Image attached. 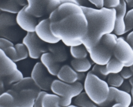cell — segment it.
<instances>
[{"label":"cell","mask_w":133,"mask_h":107,"mask_svg":"<svg viewBox=\"0 0 133 107\" xmlns=\"http://www.w3.org/2000/svg\"><path fill=\"white\" fill-rule=\"evenodd\" d=\"M49 18L52 33L61 41H81L87 34V19L81 6L78 4H61Z\"/></svg>","instance_id":"1"},{"label":"cell","mask_w":133,"mask_h":107,"mask_svg":"<svg viewBox=\"0 0 133 107\" xmlns=\"http://www.w3.org/2000/svg\"><path fill=\"white\" fill-rule=\"evenodd\" d=\"M81 6L88 23L87 34L81 41L88 50L97 45L105 35L114 32L116 10L105 7L96 9Z\"/></svg>","instance_id":"2"},{"label":"cell","mask_w":133,"mask_h":107,"mask_svg":"<svg viewBox=\"0 0 133 107\" xmlns=\"http://www.w3.org/2000/svg\"><path fill=\"white\" fill-rule=\"evenodd\" d=\"M41 91L31 77H27L12 84L6 91L13 96L15 107H33Z\"/></svg>","instance_id":"3"},{"label":"cell","mask_w":133,"mask_h":107,"mask_svg":"<svg viewBox=\"0 0 133 107\" xmlns=\"http://www.w3.org/2000/svg\"><path fill=\"white\" fill-rule=\"evenodd\" d=\"M84 88L88 96L100 107L107 99L110 86L107 82L89 71L84 81Z\"/></svg>","instance_id":"4"},{"label":"cell","mask_w":133,"mask_h":107,"mask_svg":"<svg viewBox=\"0 0 133 107\" xmlns=\"http://www.w3.org/2000/svg\"><path fill=\"white\" fill-rule=\"evenodd\" d=\"M23 78V73L18 69L16 62L0 49V81L3 82L5 88L10 87Z\"/></svg>","instance_id":"5"},{"label":"cell","mask_w":133,"mask_h":107,"mask_svg":"<svg viewBox=\"0 0 133 107\" xmlns=\"http://www.w3.org/2000/svg\"><path fill=\"white\" fill-rule=\"evenodd\" d=\"M16 15L1 11L0 13V36L13 43L19 41L23 35V30L16 21Z\"/></svg>","instance_id":"6"},{"label":"cell","mask_w":133,"mask_h":107,"mask_svg":"<svg viewBox=\"0 0 133 107\" xmlns=\"http://www.w3.org/2000/svg\"><path fill=\"white\" fill-rule=\"evenodd\" d=\"M26 12L35 17L49 15L61 4L60 0H27Z\"/></svg>","instance_id":"7"},{"label":"cell","mask_w":133,"mask_h":107,"mask_svg":"<svg viewBox=\"0 0 133 107\" xmlns=\"http://www.w3.org/2000/svg\"><path fill=\"white\" fill-rule=\"evenodd\" d=\"M84 85L81 82L77 81L70 84L54 79L51 85L50 90L60 97H68L73 99L83 92Z\"/></svg>","instance_id":"8"},{"label":"cell","mask_w":133,"mask_h":107,"mask_svg":"<svg viewBox=\"0 0 133 107\" xmlns=\"http://www.w3.org/2000/svg\"><path fill=\"white\" fill-rule=\"evenodd\" d=\"M22 43L27 48L30 58L33 59H39L43 54L48 52L46 43L40 39L35 32H27Z\"/></svg>","instance_id":"9"},{"label":"cell","mask_w":133,"mask_h":107,"mask_svg":"<svg viewBox=\"0 0 133 107\" xmlns=\"http://www.w3.org/2000/svg\"><path fill=\"white\" fill-rule=\"evenodd\" d=\"M41 62L35 64L31 72V77L35 84L41 90H50L54 79Z\"/></svg>","instance_id":"10"},{"label":"cell","mask_w":133,"mask_h":107,"mask_svg":"<svg viewBox=\"0 0 133 107\" xmlns=\"http://www.w3.org/2000/svg\"><path fill=\"white\" fill-rule=\"evenodd\" d=\"M132 103L130 93L117 88L110 87L108 98L100 107H128Z\"/></svg>","instance_id":"11"},{"label":"cell","mask_w":133,"mask_h":107,"mask_svg":"<svg viewBox=\"0 0 133 107\" xmlns=\"http://www.w3.org/2000/svg\"><path fill=\"white\" fill-rule=\"evenodd\" d=\"M87 50L92 62L100 66L106 65L113 57L114 50L101 41Z\"/></svg>","instance_id":"12"},{"label":"cell","mask_w":133,"mask_h":107,"mask_svg":"<svg viewBox=\"0 0 133 107\" xmlns=\"http://www.w3.org/2000/svg\"><path fill=\"white\" fill-rule=\"evenodd\" d=\"M113 56L125 66L131 67L133 65V47L124 37L120 36L118 38Z\"/></svg>","instance_id":"13"},{"label":"cell","mask_w":133,"mask_h":107,"mask_svg":"<svg viewBox=\"0 0 133 107\" xmlns=\"http://www.w3.org/2000/svg\"><path fill=\"white\" fill-rule=\"evenodd\" d=\"M35 32L40 39L48 44L57 43L61 41L52 33L49 18L40 21L36 27Z\"/></svg>","instance_id":"14"},{"label":"cell","mask_w":133,"mask_h":107,"mask_svg":"<svg viewBox=\"0 0 133 107\" xmlns=\"http://www.w3.org/2000/svg\"><path fill=\"white\" fill-rule=\"evenodd\" d=\"M26 6L23 7L16 15V21L18 26L23 31L27 32H35L38 24L36 18L25 11Z\"/></svg>","instance_id":"15"},{"label":"cell","mask_w":133,"mask_h":107,"mask_svg":"<svg viewBox=\"0 0 133 107\" xmlns=\"http://www.w3.org/2000/svg\"><path fill=\"white\" fill-rule=\"evenodd\" d=\"M121 3L116 8V17L114 33L121 36L125 34V18L127 13V5L125 0H121Z\"/></svg>","instance_id":"16"},{"label":"cell","mask_w":133,"mask_h":107,"mask_svg":"<svg viewBox=\"0 0 133 107\" xmlns=\"http://www.w3.org/2000/svg\"><path fill=\"white\" fill-rule=\"evenodd\" d=\"M41 62L49 72L53 76H56L61 68L60 63L56 61L49 52L43 54L40 58Z\"/></svg>","instance_id":"17"},{"label":"cell","mask_w":133,"mask_h":107,"mask_svg":"<svg viewBox=\"0 0 133 107\" xmlns=\"http://www.w3.org/2000/svg\"><path fill=\"white\" fill-rule=\"evenodd\" d=\"M78 74L72 67L65 65L61 68L56 77L62 81L72 84L78 81Z\"/></svg>","instance_id":"18"},{"label":"cell","mask_w":133,"mask_h":107,"mask_svg":"<svg viewBox=\"0 0 133 107\" xmlns=\"http://www.w3.org/2000/svg\"><path fill=\"white\" fill-rule=\"evenodd\" d=\"M65 45L59 44V42L54 44H48V52L51 54L55 60L59 63L64 62L68 58Z\"/></svg>","instance_id":"19"},{"label":"cell","mask_w":133,"mask_h":107,"mask_svg":"<svg viewBox=\"0 0 133 107\" xmlns=\"http://www.w3.org/2000/svg\"><path fill=\"white\" fill-rule=\"evenodd\" d=\"M124 67L122 63L113 56L106 65L101 66L100 72L104 76L107 78L110 74L120 73Z\"/></svg>","instance_id":"20"},{"label":"cell","mask_w":133,"mask_h":107,"mask_svg":"<svg viewBox=\"0 0 133 107\" xmlns=\"http://www.w3.org/2000/svg\"><path fill=\"white\" fill-rule=\"evenodd\" d=\"M71 67L77 72L85 73L89 72L92 66V63L87 58L76 59L71 61Z\"/></svg>","instance_id":"21"},{"label":"cell","mask_w":133,"mask_h":107,"mask_svg":"<svg viewBox=\"0 0 133 107\" xmlns=\"http://www.w3.org/2000/svg\"><path fill=\"white\" fill-rule=\"evenodd\" d=\"M23 8L16 0H0V9L1 11L17 14Z\"/></svg>","instance_id":"22"},{"label":"cell","mask_w":133,"mask_h":107,"mask_svg":"<svg viewBox=\"0 0 133 107\" xmlns=\"http://www.w3.org/2000/svg\"><path fill=\"white\" fill-rule=\"evenodd\" d=\"M74 103L77 107H97L98 106L90 98L85 92H82L76 97Z\"/></svg>","instance_id":"23"},{"label":"cell","mask_w":133,"mask_h":107,"mask_svg":"<svg viewBox=\"0 0 133 107\" xmlns=\"http://www.w3.org/2000/svg\"><path fill=\"white\" fill-rule=\"evenodd\" d=\"M61 97L55 93H47L42 99V107H60Z\"/></svg>","instance_id":"24"},{"label":"cell","mask_w":133,"mask_h":107,"mask_svg":"<svg viewBox=\"0 0 133 107\" xmlns=\"http://www.w3.org/2000/svg\"><path fill=\"white\" fill-rule=\"evenodd\" d=\"M70 51L71 56L74 59L85 58L88 55V51L83 44L70 47Z\"/></svg>","instance_id":"25"},{"label":"cell","mask_w":133,"mask_h":107,"mask_svg":"<svg viewBox=\"0 0 133 107\" xmlns=\"http://www.w3.org/2000/svg\"><path fill=\"white\" fill-rule=\"evenodd\" d=\"M107 82L110 87L119 88L124 83L125 79L120 73H112L107 77Z\"/></svg>","instance_id":"26"},{"label":"cell","mask_w":133,"mask_h":107,"mask_svg":"<svg viewBox=\"0 0 133 107\" xmlns=\"http://www.w3.org/2000/svg\"><path fill=\"white\" fill-rule=\"evenodd\" d=\"M0 107H15L13 96L7 91L0 95Z\"/></svg>","instance_id":"27"},{"label":"cell","mask_w":133,"mask_h":107,"mask_svg":"<svg viewBox=\"0 0 133 107\" xmlns=\"http://www.w3.org/2000/svg\"><path fill=\"white\" fill-rule=\"evenodd\" d=\"M17 52V57L15 62L23 61L29 56V52L26 46L23 43H17L15 45Z\"/></svg>","instance_id":"28"},{"label":"cell","mask_w":133,"mask_h":107,"mask_svg":"<svg viewBox=\"0 0 133 107\" xmlns=\"http://www.w3.org/2000/svg\"><path fill=\"white\" fill-rule=\"evenodd\" d=\"M125 33L133 29V8L127 11L125 18Z\"/></svg>","instance_id":"29"},{"label":"cell","mask_w":133,"mask_h":107,"mask_svg":"<svg viewBox=\"0 0 133 107\" xmlns=\"http://www.w3.org/2000/svg\"><path fill=\"white\" fill-rule=\"evenodd\" d=\"M3 51L5 55L15 62L17 57V52L15 46L8 47Z\"/></svg>","instance_id":"30"},{"label":"cell","mask_w":133,"mask_h":107,"mask_svg":"<svg viewBox=\"0 0 133 107\" xmlns=\"http://www.w3.org/2000/svg\"><path fill=\"white\" fill-rule=\"evenodd\" d=\"M121 0H104V7L116 9L121 3Z\"/></svg>","instance_id":"31"},{"label":"cell","mask_w":133,"mask_h":107,"mask_svg":"<svg viewBox=\"0 0 133 107\" xmlns=\"http://www.w3.org/2000/svg\"><path fill=\"white\" fill-rule=\"evenodd\" d=\"M119 73L125 80H129L133 77V73L130 67L125 66Z\"/></svg>","instance_id":"32"},{"label":"cell","mask_w":133,"mask_h":107,"mask_svg":"<svg viewBox=\"0 0 133 107\" xmlns=\"http://www.w3.org/2000/svg\"><path fill=\"white\" fill-rule=\"evenodd\" d=\"M46 93V91L43 90L41 91L38 93L35 100L34 107H42V99L44 95Z\"/></svg>","instance_id":"33"},{"label":"cell","mask_w":133,"mask_h":107,"mask_svg":"<svg viewBox=\"0 0 133 107\" xmlns=\"http://www.w3.org/2000/svg\"><path fill=\"white\" fill-rule=\"evenodd\" d=\"M12 46L15 45L12 42L6 38H0V49L4 50L8 47Z\"/></svg>","instance_id":"34"},{"label":"cell","mask_w":133,"mask_h":107,"mask_svg":"<svg viewBox=\"0 0 133 107\" xmlns=\"http://www.w3.org/2000/svg\"><path fill=\"white\" fill-rule=\"evenodd\" d=\"M101 66L100 65H98L97 64H95L94 66H93L92 70L90 71L92 73H94V74L98 76V77L100 78L105 80V79H107V78L104 76L101 73V72H100V67H101Z\"/></svg>","instance_id":"35"},{"label":"cell","mask_w":133,"mask_h":107,"mask_svg":"<svg viewBox=\"0 0 133 107\" xmlns=\"http://www.w3.org/2000/svg\"><path fill=\"white\" fill-rule=\"evenodd\" d=\"M72 99L68 97H61L60 101V107H68L71 104Z\"/></svg>","instance_id":"36"},{"label":"cell","mask_w":133,"mask_h":107,"mask_svg":"<svg viewBox=\"0 0 133 107\" xmlns=\"http://www.w3.org/2000/svg\"><path fill=\"white\" fill-rule=\"evenodd\" d=\"M120 89L124 91L125 92L131 93L132 86L129 80H124V83L120 87Z\"/></svg>","instance_id":"37"},{"label":"cell","mask_w":133,"mask_h":107,"mask_svg":"<svg viewBox=\"0 0 133 107\" xmlns=\"http://www.w3.org/2000/svg\"><path fill=\"white\" fill-rule=\"evenodd\" d=\"M62 43L64 44L66 46L71 47L76 46L82 44L81 41H63Z\"/></svg>","instance_id":"38"},{"label":"cell","mask_w":133,"mask_h":107,"mask_svg":"<svg viewBox=\"0 0 133 107\" xmlns=\"http://www.w3.org/2000/svg\"><path fill=\"white\" fill-rule=\"evenodd\" d=\"M88 1L97 8L104 7V0H88Z\"/></svg>","instance_id":"39"},{"label":"cell","mask_w":133,"mask_h":107,"mask_svg":"<svg viewBox=\"0 0 133 107\" xmlns=\"http://www.w3.org/2000/svg\"><path fill=\"white\" fill-rule=\"evenodd\" d=\"M126 40L133 47V30L128 35Z\"/></svg>","instance_id":"40"},{"label":"cell","mask_w":133,"mask_h":107,"mask_svg":"<svg viewBox=\"0 0 133 107\" xmlns=\"http://www.w3.org/2000/svg\"><path fill=\"white\" fill-rule=\"evenodd\" d=\"M78 73V81L80 82L81 81H84L87 75H86V74L84 73Z\"/></svg>","instance_id":"41"},{"label":"cell","mask_w":133,"mask_h":107,"mask_svg":"<svg viewBox=\"0 0 133 107\" xmlns=\"http://www.w3.org/2000/svg\"><path fill=\"white\" fill-rule=\"evenodd\" d=\"M61 4L64 3H72L79 5L78 0H60Z\"/></svg>","instance_id":"42"},{"label":"cell","mask_w":133,"mask_h":107,"mask_svg":"<svg viewBox=\"0 0 133 107\" xmlns=\"http://www.w3.org/2000/svg\"><path fill=\"white\" fill-rule=\"evenodd\" d=\"M18 4L20 6L22 7L27 6V0H16Z\"/></svg>","instance_id":"43"},{"label":"cell","mask_w":133,"mask_h":107,"mask_svg":"<svg viewBox=\"0 0 133 107\" xmlns=\"http://www.w3.org/2000/svg\"><path fill=\"white\" fill-rule=\"evenodd\" d=\"M79 6H88V4L90 3L88 0H78Z\"/></svg>","instance_id":"44"},{"label":"cell","mask_w":133,"mask_h":107,"mask_svg":"<svg viewBox=\"0 0 133 107\" xmlns=\"http://www.w3.org/2000/svg\"><path fill=\"white\" fill-rule=\"evenodd\" d=\"M5 88H6L4 86L3 82L1 81H0V90H1L0 92H1V94L5 92Z\"/></svg>","instance_id":"45"},{"label":"cell","mask_w":133,"mask_h":107,"mask_svg":"<svg viewBox=\"0 0 133 107\" xmlns=\"http://www.w3.org/2000/svg\"><path fill=\"white\" fill-rule=\"evenodd\" d=\"M130 82L131 84V86H132V89H131V97H132V102L133 104V77H132L131 78L129 79Z\"/></svg>","instance_id":"46"},{"label":"cell","mask_w":133,"mask_h":107,"mask_svg":"<svg viewBox=\"0 0 133 107\" xmlns=\"http://www.w3.org/2000/svg\"><path fill=\"white\" fill-rule=\"evenodd\" d=\"M127 5L130 7H133V0H125Z\"/></svg>","instance_id":"47"},{"label":"cell","mask_w":133,"mask_h":107,"mask_svg":"<svg viewBox=\"0 0 133 107\" xmlns=\"http://www.w3.org/2000/svg\"><path fill=\"white\" fill-rule=\"evenodd\" d=\"M68 107H77V106L76 105H69L68 106Z\"/></svg>","instance_id":"48"},{"label":"cell","mask_w":133,"mask_h":107,"mask_svg":"<svg viewBox=\"0 0 133 107\" xmlns=\"http://www.w3.org/2000/svg\"><path fill=\"white\" fill-rule=\"evenodd\" d=\"M130 68L131 69V70H132V72H133V65L132 66H131Z\"/></svg>","instance_id":"49"},{"label":"cell","mask_w":133,"mask_h":107,"mask_svg":"<svg viewBox=\"0 0 133 107\" xmlns=\"http://www.w3.org/2000/svg\"><path fill=\"white\" fill-rule=\"evenodd\" d=\"M131 107H133V105H132V106H131Z\"/></svg>","instance_id":"50"}]
</instances>
